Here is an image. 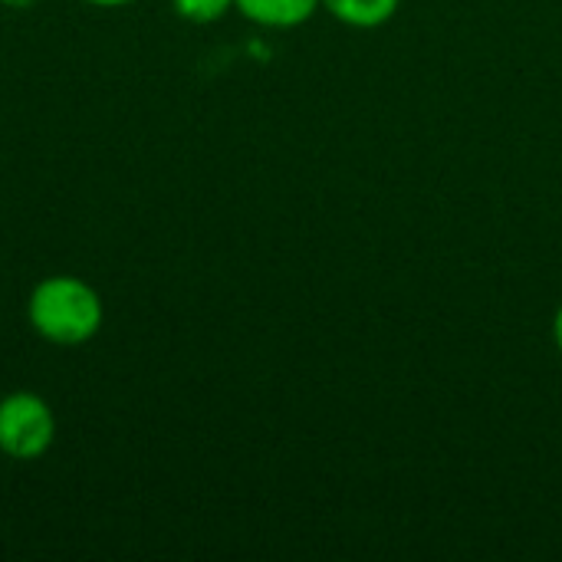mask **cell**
I'll return each mask as SVG.
<instances>
[{
	"instance_id": "ba28073f",
	"label": "cell",
	"mask_w": 562,
	"mask_h": 562,
	"mask_svg": "<svg viewBox=\"0 0 562 562\" xmlns=\"http://www.w3.org/2000/svg\"><path fill=\"white\" fill-rule=\"evenodd\" d=\"M3 7H10V10H30L36 0H0Z\"/></svg>"
},
{
	"instance_id": "5b68a950",
	"label": "cell",
	"mask_w": 562,
	"mask_h": 562,
	"mask_svg": "<svg viewBox=\"0 0 562 562\" xmlns=\"http://www.w3.org/2000/svg\"><path fill=\"white\" fill-rule=\"evenodd\" d=\"M171 10L188 23H217L234 10V0H171Z\"/></svg>"
},
{
	"instance_id": "52a82bcc",
	"label": "cell",
	"mask_w": 562,
	"mask_h": 562,
	"mask_svg": "<svg viewBox=\"0 0 562 562\" xmlns=\"http://www.w3.org/2000/svg\"><path fill=\"white\" fill-rule=\"evenodd\" d=\"M553 342H557V349L562 352V303L560 310H557V316H553Z\"/></svg>"
},
{
	"instance_id": "7a4b0ae2",
	"label": "cell",
	"mask_w": 562,
	"mask_h": 562,
	"mask_svg": "<svg viewBox=\"0 0 562 562\" xmlns=\"http://www.w3.org/2000/svg\"><path fill=\"white\" fill-rule=\"evenodd\" d=\"M56 441V415L36 392L0 398V454L10 461H40Z\"/></svg>"
},
{
	"instance_id": "3957f363",
	"label": "cell",
	"mask_w": 562,
	"mask_h": 562,
	"mask_svg": "<svg viewBox=\"0 0 562 562\" xmlns=\"http://www.w3.org/2000/svg\"><path fill=\"white\" fill-rule=\"evenodd\" d=\"M323 0H234V10L267 30H293L313 20Z\"/></svg>"
},
{
	"instance_id": "6da1fadb",
	"label": "cell",
	"mask_w": 562,
	"mask_h": 562,
	"mask_svg": "<svg viewBox=\"0 0 562 562\" xmlns=\"http://www.w3.org/2000/svg\"><path fill=\"white\" fill-rule=\"evenodd\" d=\"M33 333L53 346H82L99 336L105 323L102 296L92 283L72 273L43 277L26 300Z\"/></svg>"
},
{
	"instance_id": "277c9868",
	"label": "cell",
	"mask_w": 562,
	"mask_h": 562,
	"mask_svg": "<svg viewBox=\"0 0 562 562\" xmlns=\"http://www.w3.org/2000/svg\"><path fill=\"white\" fill-rule=\"evenodd\" d=\"M402 0H323V10H329L339 23L356 30H375L385 26L398 13Z\"/></svg>"
},
{
	"instance_id": "8992f818",
	"label": "cell",
	"mask_w": 562,
	"mask_h": 562,
	"mask_svg": "<svg viewBox=\"0 0 562 562\" xmlns=\"http://www.w3.org/2000/svg\"><path fill=\"white\" fill-rule=\"evenodd\" d=\"M82 3H92V7H102V10H115V7H128L135 0H82Z\"/></svg>"
}]
</instances>
